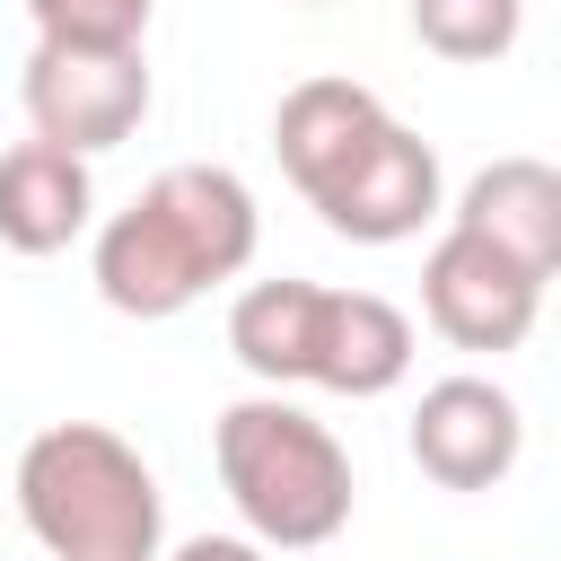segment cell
Segmentation results:
<instances>
[{"label": "cell", "instance_id": "cell-7", "mask_svg": "<svg viewBox=\"0 0 561 561\" xmlns=\"http://www.w3.org/2000/svg\"><path fill=\"white\" fill-rule=\"evenodd\" d=\"M526 456V412L500 377H438L412 403V465L438 491H491Z\"/></svg>", "mask_w": 561, "mask_h": 561}, {"label": "cell", "instance_id": "cell-10", "mask_svg": "<svg viewBox=\"0 0 561 561\" xmlns=\"http://www.w3.org/2000/svg\"><path fill=\"white\" fill-rule=\"evenodd\" d=\"M447 228H473L482 245H500V254H517L526 272L552 280V263H561V175L543 158H491L456 193Z\"/></svg>", "mask_w": 561, "mask_h": 561}, {"label": "cell", "instance_id": "cell-6", "mask_svg": "<svg viewBox=\"0 0 561 561\" xmlns=\"http://www.w3.org/2000/svg\"><path fill=\"white\" fill-rule=\"evenodd\" d=\"M421 316H430L438 342L500 359V351H517V342L535 333V316H543V272H526L517 254L482 245L473 228H447V237L430 245V263H421Z\"/></svg>", "mask_w": 561, "mask_h": 561}, {"label": "cell", "instance_id": "cell-4", "mask_svg": "<svg viewBox=\"0 0 561 561\" xmlns=\"http://www.w3.org/2000/svg\"><path fill=\"white\" fill-rule=\"evenodd\" d=\"M18 96H26L35 140H61V149L96 158V149H114V140L140 131V114H149V61H140V44H35Z\"/></svg>", "mask_w": 561, "mask_h": 561}, {"label": "cell", "instance_id": "cell-9", "mask_svg": "<svg viewBox=\"0 0 561 561\" xmlns=\"http://www.w3.org/2000/svg\"><path fill=\"white\" fill-rule=\"evenodd\" d=\"M96 219V175L61 140H18L0 149V245L9 254H61Z\"/></svg>", "mask_w": 561, "mask_h": 561}, {"label": "cell", "instance_id": "cell-3", "mask_svg": "<svg viewBox=\"0 0 561 561\" xmlns=\"http://www.w3.org/2000/svg\"><path fill=\"white\" fill-rule=\"evenodd\" d=\"M210 465H219V482H228V500L263 552H316L351 526V456L280 386L245 394L210 421Z\"/></svg>", "mask_w": 561, "mask_h": 561}, {"label": "cell", "instance_id": "cell-8", "mask_svg": "<svg viewBox=\"0 0 561 561\" xmlns=\"http://www.w3.org/2000/svg\"><path fill=\"white\" fill-rule=\"evenodd\" d=\"M403 377H412V316L394 298H377V289H324L298 386L368 403V394H394Z\"/></svg>", "mask_w": 561, "mask_h": 561}, {"label": "cell", "instance_id": "cell-13", "mask_svg": "<svg viewBox=\"0 0 561 561\" xmlns=\"http://www.w3.org/2000/svg\"><path fill=\"white\" fill-rule=\"evenodd\" d=\"M412 35L438 61H500L526 35V0H412Z\"/></svg>", "mask_w": 561, "mask_h": 561}, {"label": "cell", "instance_id": "cell-15", "mask_svg": "<svg viewBox=\"0 0 561 561\" xmlns=\"http://www.w3.org/2000/svg\"><path fill=\"white\" fill-rule=\"evenodd\" d=\"M167 561H272L254 535H193V543H175Z\"/></svg>", "mask_w": 561, "mask_h": 561}, {"label": "cell", "instance_id": "cell-5", "mask_svg": "<svg viewBox=\"0 0 561 561\" xmlns=\"http://www.w3.org/2000/svg\"><path fill=\"white\" fill-rule=\"evenodd\" d=\"M307 210L333 228V237H351V245H403V237H421L430 219H438V149L412 131V123H377L316 193H307Z\"/></svg>", "mask_w": 561, "mask_h": 561}, {"label": "cell", "instance_id": "cell-2", "mask_svg": "<svg viewBox=\"0 0 561 561\" xmlns=\"http://www.w3.org/2000/svg\"><path fill=\"white\" fill-rule=\"evenodd\" d=\"M18 517L53 561H158L167 500L149 456L105 421H53L18 456Z\"/></svg>", "mask_w": 561, "mask_h": 561}, {"label": "cell", "instance_id": "cell-12", "mask_svg": "<svg viewBox=\"0 0 561 561\" xmlns=\"http://www.w3.org/2000/svg\"><path fill=\"white\" fill-rule=\"evenodd\" d=\"M316 298H324V280H254V289H237V307H228L237 368L263 377V386H298L307 333H316Z\"/></svg>", "mask_w": 561, "mask_h": 561}, {"label": "cell", "instance_id": "cell-14", "mask_svg": "<svg viewBox=\"0 0 561 561\" xmlns=\"http://www.w3.org/2000/svg\"><path fill=\"white\" fill-rule=\"evenodd\" d=\"M158 0H26L35 44H140Z\"/></svg>", "mask_w": 561, "mask_h": 561}, {"label": "cell", "instance_id": "cell-1", "mask_svg": "<svg viewBox=\"0 0 561 561\" xmlns=\"http://www.w3.org/2000/svg\"><path fill=\"white\" fill-rule=\"evenodd\" d=\"M254 237H263V219H254L245 175L184 158V167L149 175L96 228V298L140 324L184 316L193 298H210L219 280H237L254 263Z\"/></svg>", "mask_w": 561, "mask_h": 561}, {"label": "cell", "instance_id": "cell-11", "mask_svg": "<svg viewBox=\"0 0 561 561\" xmlns=\"http://www.w3.org/2000/svg\"><path fill=\"white\" fill-rule=\"evenodd\" d=\"M386 123V105H377V88H359V79H298L289 96H280V114H272V149H280V175L298 184V193H316L368 131Z\"/></svg>", "mask_w": 561, "mask_h": 561}]
</instances>
